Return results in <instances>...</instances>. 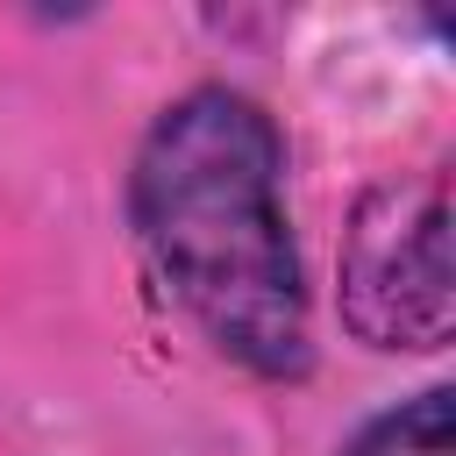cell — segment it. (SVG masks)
Listing matches in <instances>:
<instances>
[{"mask_svg":"<svg viewBox=\"0 0 456 456\" xmlns=\"http://www.w3.org/2000/svg\"><path fill=\"white\" fill-rule=\"evenodd\" d=\"M342 335L378 356H442L456 335L449 171H392L356 192L335 249Z\"/></svg>","mask_w":456,"mask_h":456,"instance_id":"2","label":"cell"},{"mask_svg":"<svg viewBox=\"0 0 456 456\" xmlns=\"http://www.w3.org/2000/svg\"><path fill=\"white\" fill-rule=\"evenodd\" d=\"M121 221L150 292L235 370L264 385L314 378V292L285 207L278 114L200 78L164 100L121 171Z\"/></svg>","mask_w":456,"mask_h":456,"instance_id":"1","label":"cell"},{"mask_svg":"<svg viewBox=\"0 0 456 456\" xmlns=\"http://www.w3.org/2000/svg\"><path fill=\"white\" fill-rule=\"evenodd\" d=\"M335 456H456V392L449 385H420L378 413H363Z\"/></svg>","mask_w":456,"mask_h":456,"instance_id":"3","label":"cell"}]
</instances>
